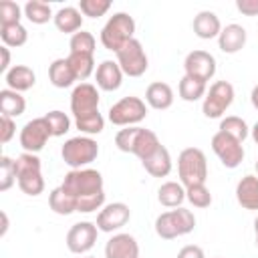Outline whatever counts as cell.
<instances>
[{
  "mask_svg": "<svg viewBox=\"0 0 258 258\" xmlns=\"http://www.w3.org/2000/svg\"><path fill=\"white\" fill-rule=\"evenodd\" d=\"M14 133H16V123H14V119L2 115V117H0V141H2V143H8V141L14 137Z\"/></svg>",
  "mask_w": 258,
  "mask_h": 258,
  "instance_id": "b9f144b4",
  "label": "cell"
},
{
  "mask_svg": "<svg viewBox=\"0 0 258 258\" xmlns=\"http://www.w3.org/2000/svg\"><path fill=\"white\" fill-rule=\"evenodd\" d=\"M24 16L32 22V24H44L48 22L52 16V10L46 2H40V0H30L24 4Z\"/></svg>",
  "mask_w": 258,
  "mask_h": 258,
  "instance_id": "f546056e",
  "label": "cell"
},
{
  "mask_svg": "<svg viewBox=\"0 0 258 258\" xmlns=\"http://www.w3.org/2000/svg\"><path fill=\"white\" fill-rule=\"evenodd\" d=\"M157 200L165 208H179L181 202L185 200V189L177 181H165L157 189Z\"/></svg>",
  "mask_w": 258,
  "mask_h": 258,
  "instance_id": "f1b7e54d",
  "label": "cell"
},
{
  "mask_svg": "<svg viewBox=\"0 0 258 258\" xmlns=\"http://www.w3.org/2000/svg\"><path fill=\"white\" fill-rule=\"evenodd\" d=\"M236 8L246 16H258V0H236Z\"/></svg>",
  "mask_w": 258,
  "mask_h": 258,
  "instance_id": "7bdbcfd3",
  "label": "cell"
},
{
  "mask_svg": "<svg viewBox=\"0 0 258 258\" xmlns=\"http://www.w3.org/2000/svg\"><path fill=\"white\" fill-rule=\"evenodd\" d=\"M83 12L75 6H64L60 8L56 14H54V26L60 30V32H67V34H75L81 30L83 26Z\"/></svg>",
  "mask_w": 258,
  "mask_h": 258,
  "instance_id": "d4e9b609",
  "label": "cell"
},
{
  "mask_svg": "<svg viewBox=\"0 0 258 258\" xmlns=\"http://www.w3.org/2000/svg\"><path fill=\"white\" fill-rule=\"evenodd\" d=\"M246 44V28L240 24H228L222 28L220 36H218V46L222 52L226 54H234L238 50H242Z\"/></svg>",
  "mask_w": 258,
  "mask_h": 258,
  "instance_id": "ac0fdd59",
  "label": "cell"
},
{
  "mask_svg": "<svg viewBox=\"0 0 258 258\" xmlns=\"http://www.w3.org/2000/svg\"><path fill=\"white\" fill-rule=\"evenodd\" d=\"M48 79L58 89H67V87H71L77 81V77H75V73H73V69H71L67 58L52 60V64L48 67Z\"/></svg>",
  "mask_w": 258,
  "mask_h": 258,
  "instance_id": "484cf974",
  "label": "cell"
},
{
  "mask_svg": "<svg viewBox=\"0 0 258 258\" xmlns=\"http://www.w3.org/2000/svg\"><path fill=\"white\" fill-rule=\"evenodd\" d=\"M67 60H69V64H71L77 81H85L93 73V69H95L93 54H77V52H71L67 56Z\"/></svg>",
  "mask_w": 258,
  "mask_h": 258,
  "instance_id": "4dcf8cb0",
  "label": "cell"
},
{
  "mask_svg": "<svg viewBox=\"0 0 258 258\" xmlns=\"http://www.w3.org/2000/svg\"><path fill=\"white\" fill-rule=\"evenodd\" d=\"M250 101H252L254 109H258V85L252 89V93H250Z\"/></svg>",
  "mask_w": 258,
  "mask_h": 258,
  "instance_id": "bcb514c9",
  "label": "cell"
},
{
  "mask_svg": "<svg viewBox=\"0 0 258 258\" xmlns=\"http://www.w3.org/2000/svg\"><path fill=\"white\" fill-rule=\"evenodd\" d=\"M71 52H77V54H93L95 52V36L91 32H85V30H79L71 36Z\"/></svg>",
  "mask_w": 258,
  "mask_h": 258,
  "instance_id": "e575fe53",
  "label": "cell"
},
{
  "mask_svg": "<svg viewBox=\"0 0 258 258\" xmlns=\"http://www.w3.org/2000/svg\"><path fill=\"white\" fill-rule=\"evenodd\" d=\"M97 234H99L97 224H91V222H77V224H73L71 230L67 232V248H69L73 254H85V252H89V250L95 246Z\"/></svg>",
  "mask_w": 258,
  "mask_h": 258,
  "instance_id": "5bb4252c",
  "label": "cell"
},
{
  "mask_svg": "<svg viewBox=\"0 0 258 258\" xmlns=\"http://www.w3.org/2000/svg\"><path fill=\"white\" fill-rule=\"evenodd\" d=\"M48 137H52V133L44 117H36L20 129V145L26 153H38L46 145Z\"/></svg>",
  "mask_w": 258,
  "mask_h": 258,
  "instance_id": "4fadbf2b",
  "label": "cell"
},
{
  "mask_svg": "<svg viewBox=\"0 0 258 258\" xmlns=\"http://www.w3.org/2000/svg\"><path fill=\"white\" fill-rule=\"evenodd\" d=\"M20 6L12 0H2L0 2V26H10V24H20Z\"/></svg>",
  "mask_w": 258,
  "mask_h": 258,
  "instance_id": "f35d334b",
  "label": "cell"
},
{
  "mask_svg": "<svg viewBox=\"0 0 258 258\" xmlns=\"http://www.w3.org/2000/svg\"><path fill=\"white\" fill-rule=\"evenodd\" d=\"M212 149L218 155V159L224 163V167H230V169L238 167L242 163V159H244V147H242V143L238 139L230 137L224 131L214 133V137H212Z\"/></svg>",
  "mask_w": 258,
  "mask_h": 258,
  "instance_id": "7c38bea8",
  "label": "cell"
},
{
  "mask_svg": "<svg viewBox=\"0 0 258 258\" xmlns=\"http://www.w3.org/2000/svg\"><path fill=\"white\" fill-rule=\"evenodd\" d=\"M177 258H206V256H204V250H202L200 246L187 244V246H183V248L177 252Z\"/></svg>",
  "mask_w": 258,
  "mask_h": 258,
  "instance_id": "ee69618b",
  "label": "cell"
},
{
  "mask_svg": "<svg viewBox=\"0 0 258 258\" xmlns=\"http://www.w3.org/2000/svg\"><path fill=\"white\" fill-rule=\"evenodd\" d=\"M62 161L73 169H83L99 155V145L91 137H71L60 149Z\"/></svg>",
  "mask_w": 258,
  "mask_h": 258,
  "instance_id": "52a82bcc",
  "label": "cell"
},
{
  "mask_svg": "<svg viewBox=\"0 0 258 258\" xmlns=\"http://www.w3.org/2000/svg\"><path fill=\"white\" fill-rule=\"evenodd\" d=\"M117 64L121 67L123 75H129V77H141L149 62H147V54L141 46V42L137 38H131L127 40L117 52Z\"/></svg>",
  "mask_w": 258,
  "mask_h": 258,
  "instance_id": "9c48e42d",
  "label": "cell"
},
{
  "mask_svg": "<svg viewBox=\"0 0 258 258\" xmlns=\"http://www.w3.org/2000/svg\"><path fill=\"white\" fill-rule=\"evenodd\" d=\"M133 32H135V20L129 14H125V12H117L103 26V30H101V44L107 50L117 52L127 40L133 38Z\"/></svg>",
  "mask_w": 258,
  "mask_h": 258,
  "instance_id": "8992f818",
  "label": "cell"
},
{
  "mask_svg": "<svg viewBox=\"0 0 258 258\" xmlns=\"http://www.w3.org/2000/svg\"><path fill=\"white\" fill-rule=\"evenodd\" d=\"M6 230H8V216L2 212V232H0V234L4 236V234H6Z\"/></svg>",
  "mask_w": 258,
  "mask_h": 258,
  "instance_id": "7dc6e473",
  "label": "cell"
},
{
  "mask_svg": "<svg viewBox=\"0 0 258 258\" xmlns=\"http://www.w3.org/2000/svg\"><path fill=\"white\" fill-rule=\"evenodd\" d=\"M105 258H139V244L131 234H115L105 244Z\"/></svg>",
  "mask_w": 258,
  "mask_h": 258,
  "instance_id": "e0dca14e",
  "label": "cell"
},
{
  "mask_svg": "<svg viewBox=\"0 0 258 258\" xmlns=\"http://www.w3.org/2000/svg\"><path fill=\"white\" fill-rule=\"evenodd\" d=\"M220 131L228 133L230 137L238 139L240 143H242V141L248 137V133H250V129H248L246 121H244L242 117H236V115H230V117L222 119V123H220Z\"/></svg>",
  "mask_w": 258,
  "mask_h": 258,
  "instance_id": "d6a6232c",
  "label": "cell"
},
{
  "mask_svg": "<svg viewBox=\"0 0 258 258\" xmlns=\"http://www.w3.org/2000/svg\"><path fill=\"white\" fill-rule=\"evenodd\" d=\"M48 206H50V210H52L54 214H60V216H69V214L77 212V200H75L62 185H58V187H54V189L50 191V196H48Z\"/></svg>",
  "mask_w": 258,
  "mask_h": 258,
  "instance_id": "4316f807",
  "label": "cell"
},
{
  "mask_svg": "<svg viewBox=\"0 0 258 258\" xmlns=\"http://www.w3.org/2000/svg\"><path fill=\"white\" fill-rule=\"evenodd\" d=\"M4 81L8 85V89L20 93V91H28L34 87L36 83V75L30 67L26 64H14L6 75H4Z\"/></svg>",
  "mask_w": 258,
  "mask_h": 258,
  "instance_id": "ffe728a7",
  "label": "cell"
},
{
  "mask_svg": "<svg viewBox=\"0 0 258 258\" xmlns=\"http://www.w3.org/2000/svg\"><path fill=\"white\" fill-rule=\"evenodd\" d=\"M87 258H95V256H87Z\"/></svg>",
  "mask_w": 258,
  "mask_h": 258,
  "instance_id": "816d5d0a",
  "label": "cell"
},
{
  "mask_svg": "<svg viewBox=\"0 0 258 258\" xmlns=\"http://www.w3.org/2000/svg\"><path fill=\"white\" fill-rule=\"evenodd\" d=\"M71 111L75 119L99 113V91L91 83H81L71 93Z\"/></svg>",
  "mask_w": 258,
  "mask_h": 258,
  "instance_id": "8fae6325",
  "label": "cell"
},
{
  "mask_svg": "<svg viewBox=\"0 0 258 258\" xmlns=\"http://www.w3.org/2000/svg\"><path fill=\"white\" fill-rule=\"evenodd\" d=\"M44 119H46V123H48V127H50L52 137H60V135H64V133L71 129V119H69V115L62 113V111H48V113L44 115Z\"/></svg>",
  "mask_w": 258,
  "mask_h": 258,
  "instance_id": "d590c367",
  "label": "cell"
},
{
  "mask_svg": "<svg viewBox=\"0 0 258 258\" xmlns=\"http://www.w3.org/2000/svg\"><path fill=\"white\" fill-rule=\"evenodd\" d=\"M234 101V87L228 81H216L206 93L202 111L208 119H218Z\"/></svg>",
  "mask_w": 258,
  "mask_h": 258,
  "instance_id": "30bf717a",
  "label": "cell"
},
{
  "mask_svg": "<svg viewBox=\"0 0 258 258\" xmlns=\"http://www.w3.org/2000/svg\"><path fill=\"white\" fill-rule=\"evenodd\" d=\"M147 117L145 101L139 97H123L109 109V121L119 127H131Z\"/></svg>",
  "mask_w": 258,
  "mask_h": 258,
  "instance_id": "ba28073f",
  "label": "cell"
},
{
  "mask_svg": "<svg viewBox=\"0 0 258 258\" xmlns=\"http://www.w3.org/2000/svg\"><path fill=\"white\" fill-rule=\"evenodd\" d=\"M254 232H256V246H258V218L254 220Z\"/></svg>",
  "mask_w": 258,
  "mask_h": 258,
  "instance_id": "681fc988",
  "label": "cell"
},
{
  "mask_svg": "<svg viewBox=\"0 0 258 258\" xmlns=\"http://www.w3.org/2000/svg\"><path fill=\"white\" fill-rule=\"evenodd\" d=\"M185 198L189 200V204H191L194 208H208V206L212 204V194H210V189L206 187V183L185 187Z\"/></svg>",
  "mask_w": 258,
  "mask_h": 258,
  "instance_id": "8d00e7d4",
  "label": "cell"
},
{
  "mask_svg": "<svg viewBox=\"0 0 258 258\" xmlns=\"http://www.w3.org/2000/svg\"><path fill=\"white\" fill-rule=\"evenodd\" d=\"M194 228H196V216L185 208L163 212L155 220V232L163 240H173V238L185 236Z\"/></svg>",
  "mask_w": 258,
  "mask_h": 258,
  "instance_id": "5b68a950",
  "label": "cell"
},
{
  "mask_svg": "<svg viewBox=\"0 0 258 258\" xmlns=\"http://www.w3.org/2000/svg\"><path fill=\"white\" fill-rule=\"evenodd\" d=\"M131 218V210L127 204L123 202H113L109 206H105L99 216H97V228L101 232H115L119 228H123Z\"/></svg>",
  "mask_w": 258,
  "mask_h": 258,
  "instance_id": "2e32d148",
  "label": "cell"
},
{
  "mask_svg": "<svg viewBox=\"0 0 258 258\" xmlns=\"http://www.w3.org/2000/svg\"><path fill=\"white\" fill-rule=\"evenodd\" d=\"M256 171H258V159H256Z\"/></svg>",
  "mask_w": 258,
  "mask_h": 258,
  "instance_id": "f907efd6",
  "label": "cell"
},
{
  "mask_svg": "<svg viewBox=\"0 0 258 258\" xmlns=\"http://www.w3.org/2000/svg\"><path fill=\"white\" fill-rule=\"evenodd\" d=\"M179 97L183 101H200L202 97H206V83H200L187 75H183V79L179 81Z\"/></svg>",
  "mask_w": 258,
  "mask_h": 258,
  "instance_id": "1f68e13d",
  "label": "cell"
},
{
  "mask_svg": "<svg viewBox=\"0 0 258 258\" xmlns=\"http://www.w3.org/2000/svg\"><path fill=\"white\" fill-rule=\"evenodd\" d=\"M60 185L77 200V212L89 214L105 204L103 175L97 169H89V167L71 169Z\"/></svg>",
  "mask_w": 258,
  "mask_h": 258,
  "instance_id": "6da1fadb",
  "label": "cell"
},
{
  "mask_svg": "<svg viewBox=\"0 0 258 258\" xmlns=\"http://www.w3.org/2000/svg\"><path fill=\"white\" fill-rule=\"evenodd\" d=\"M75 125L79 131L87 133V135H97L105 129V119L101 113H95V115H89V117H83V119H75Z\"/></svg>",
  "mask_w": 258,
  "mask_h": 258,
  "instance_id": "74e56055",
  "label": "cell"
},
{
  "mask_svg": "<svg viewBox=\"0 0 258 258\" xmlns=\"http://www.w3.org/2000/svg\"><path fill=\"white\" fill-rule=\"evenodd\" d=\"M16 165V181L18 187L26 196H40L44 189V179L40 171V159L34 153H22L14 159Z\"/></svg>",
  "mask_w": 258,
  "mask_h": 258,
  "instance_id": "277c9868",
  "label": "cell"
},
{
  "mask_svg": "<svg viewBox=\"0 0 258 258\" xmlns=\"http://www.w3.org/2000/svg\"><path fill=\"white\" fill-rule=\"evenodd\" d=\"M252 139L256 141V145H258V123L252 127Z\"/></svg>",
  "mask_w": 258,
  "mask_h": 258,
  "instance_id": "c3c4849f",
  "label": "cell"
},
{
  "mask_svg": "<svg viewBox=\"0 0 258 258\" xmlns=\"http://www.w3.org/2000/svg\"><path fill=\"white\" fill-rule=\"evenodd\" d=\"M0 36H2L4 46H22L28 40V32L22 24L0 26Z\"/></svg>",
  "mask_w": 258,
  "mask_h": 258,
  "instance_id": "836d02e7",
  "label": "cell"
},
{
  "mask_svg": "<svg viewBox=\"0 0 258 258\" xmlns=\"http://www.w3.org/2000/svg\"><path fill=\"white\" fill-rule=\"evenodd\" d=\"M183 69L187 77L208 83L216 75V58L206 50H191L183 60Z\"/></svg>",
  "mask_w": 258,
  "mask_h": 258,
  "instance_id": "9a60e30c",
  "label": "cell"
},
{
  "mask_svg": "<svg viewBox=\"0 0 258 258\" xmlns=\"http://www.w3.org/2000/svg\"><path fill=\"white\" fill-rule=\"evenodd\" d=\"M145 171L153 177H165L169 171H171V155L167 151L165 145H159L147 159L141 161Z\"/></svg>",
  "mask_w": 258,
  "mask_h": 258,
  "instance_id": "7402d4cb",
  "label": "cell"
},
{
  "mask_svg": "<svg viewBox=\"0 0 258 258\" xmlns=\"http://www.w3.org/2000/svg\"><path fill=\"white\" fill-rule=\"evenodd\" d=\"M115 145L125 151V153H133L137 155L141 161L147 159L161 143L157 139V135L149 129H143V127H127V129H121L117 135H115Z\"/></svg>",
  "mask_w": 258,
  "mask_h": 258,
  "instance_id": "7a4b0ae2",
  "label": "cell"
},
{
  "mask_svg": "<svg viewBox=\"0 0 258 258\" xmlns=\"http://www.w3.org/2000/svg\"><path fill=\"white\" fill-rule=\"evenodd\" d=\"M14 181H16V165H14V159L2 155L0 157V189L2 191L10 189Z\"/></svg>",
  "mask_w": 258,
  "mask_h": 258,
  "instance_id": "ab89813d",
  "label": "cell"
},
{
  "mask_svg": "<svg viewBox=\"0 0 258 258\" xmlns=\"http://www.w3.org/2000/svg\"><path fill=\"white\" fill-rule=\"evenodd\" d=\"M0 52H2V62H0V71H2L4 75H6V73L10 71V69H8V67H10V52H8V46H2V48H0Z\"/></svg>",
  "mask_w": 258,
  "mask_h": 258,
  "instance_id": "f6af8a7d",
  "label": "cell"
},
{
  "mask_svg": "<svg viewBox=\"0 0 258 258\" xmlns=\"http://www.w3.org/2000/svg\"><path fill=\"white\" fill-rule=\"evenodd\" d=\"M109 8H111V2L109 0H81L79 2V10L85 16H89V18H99Z\"/></svg>",
  "mask_w": 258,
  "mask_h": 258,
  "instance_id": "60d3db41",
  "label": "cell"
},
{
  "mask_svg": "<svg viewBox=\"0 0 258 258\" xmlns=\"http://www.w3.org/2000/svg\"><path fill=\"white\" fill-rule=\"evenodd\" d=\"M97 85L103 89V91H117L123 83V71L117 62L113 60H103L99 67H97Z\"/></svg>",
  "mask_w": 258,
  "mask_h": 258,
  "instance_id": "d6986e66",
  "label": "cell"
},
{
  "mask_svg": "<svg viewBox=\"0 0 258 258\" xmlns=\"http://www.w3.org/2000/svg\"><path fill=\"white\" fill-rule=\"evenodd\" d=\"M177 173L181 185H200L208 179V161L202 149L185 147L177 157Z\"/></svg>",
  "mask_w": 258,
  "mask_h": 258,
  "instance_id": "3957f363",
  "label": "cell"
},
{
  "mask_svg": "<svg viewBox=\"0 0 258 258\" xmlns=\"http://www.w3.org/2000/svg\"><path fill=\"white\" fill-rule=\"evenodd\" d=\"M145 101L149 107L157 109V111H163V109H169L171 103H173V91L167 83H161V81H155L147 87L145 91Z\"/></svg>",
  "mask_w": 258,
  "mask_h": 258,
  "instance_id": "cb8c5ba5",
  "label": "cell"
},
{
  "mask_svg": "<svg viewBox=\"0 0 258 258\" xmlns=\"http://www.w3.org/2000/svg\"><path fill=\"white\" fill-rule=\"evenodd\" d=\"M194 32L196 36L204 38V40H210V38H216L220 36L222 32V24H220V18L212 12V10H202L196 18H194Z\"/></svg>",
  "mask_w": 258,
  "mask_h": 258,
  "instance_id": "44dd1931",
  "label": "cell"
},
{
  "mask_svg": "<svg viewBox=\"0 0 258 258\" xmlns=\"http://www.w3.org/2000/svg\"><path fill=\"white\" fill-rule=\"evenodd\" d=\"M24 109H26V101L20 93H16L12 89L0 91V111H2V115L14 119V117H20L24 113Z\"/></svg>",
  "mask_w": 258,
  "mask_h": 258,
  "instance_id": "83f0119b",
  "label": "cell"
},
{
  "mask_svg": "<svg viewBox=\"0 0 258 258\" xmlns=\"http://www.w3.org/2000/svg\"><path fill=\"white\" fill-rule=\"evenodd\" d=\"M236 200L246 210H258V177L244 175L236 185Z\"/></svg>",
  "mask_w": 258,
  "mask_h": 258,
  "instance_id": "603a6c76",
  "label": "cell"
}]
</instances>
